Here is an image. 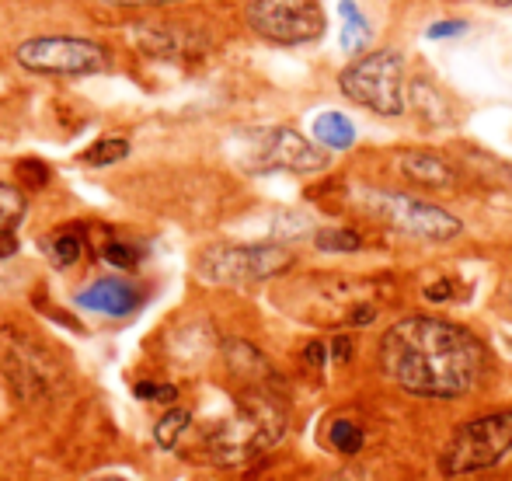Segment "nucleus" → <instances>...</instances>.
Listing matches in <instances>:
<instances>
[{
	"label": "nucleus",
	"instance_id": "obj_21",
	"mask_svg": "<svg viewBox=\"0 0 512 481\" xmlns=\"http://www.w3.org/2000/svg\"><path fill=\"white\" fill-rule=\"evenodd\" d=\"M18 175L25 178L32 189H39V185L49 182V168L42 161H18Z\"/></svg>",
	"mask_w": 512,
	"mask_h": 481
},
{
	"label": "nucleus",
	"instance_id": "obj_6",
	"mask_svg": "<svg viewBox=\"0 0 512 481\" xmlns=\"http://www.w3.org/2000/svg\"><path fill=\"white\" fill-rule=\"evenodd\" d=\"M14 60L32 74L53 77H84L108 67L105 46L91 39H77V35H35L14 49Z\"/></svg>",
	"mask_w": 512,
	"mask_h": 481
},
{
	"label": "nucleus",
	"instance_id": "obj_8",
	"mask_svg": "<svg viewBox=\"0 0 512 481\" xmlns=\"http://www.w3.org/2000/svg\"><path fill=\"white\" fill-rule=\"evenodd\" d=\"M244 14L251 32L276 46L314 42L324 32V11L317 0H248Z\"/></svg>",
	"mask_w": 512,
	"mask_h": 481
},
{
	"label": "nucleus",
	"instance_id": "obj_26",
	"mask_svg": "<svg viewBox=\"0 0 512 481\" xmlns=\"http://www.w3.org/2000/svg\"><path fill=\"white\" fill-rule=\"evenodd\" d=\"M495 4H502V7H506V4H512V0H495Z\"/></svg>",
	"mask_w": 512,
	"mask_h": 481
},
{
	"label": "nucleus",
	"instance_id": "obj_15",
	"mask_svg": "<svg viewBox=\"0 0 512 481\" xmlns=\"http://www.w3.org/2000/svg\"><path fill=\"white\" fill-rule=\"evenodd\" d=\"M328 447L345 457L359 454V450H363V429H359L352 419H335L328 426Z\"/></svg>",
	"mask_w": 512,
	"mask_h": 481
},
{
	"label": "nucleus",
	"instance_id": "obj_20",
	"mask_svg": "<svg viewBox=\"0 0 512 481\" xmlns=\"http://www.w3.org/2000/svg\"><path fill=\"white\" fill-rule=\"evenodd\" d=\"M102 258H105V262H112V265H122V269L136 265V251L129 248V244H119V241L105 244V248H102Z\"/></svg>",
	"mask_w": 512,
	"mask_h": 481
},
{
	"label": "nucleus",
	"instance_id": "obj_11",
	"mask_svg": "<svg viewBox=\"0 0 512 481\" xmlns=\"http://www.w3.org/2000/svg\"><path fill=\"white\" fill-rule=\"evenodd\" d=\"M77 304L88 307V311L122 318V314L136 311V304H140V293H136L126 279H98V283H91L88 290L77 293Z\"/></svg>",
	"mask_w": 512,
	"mask_h": 481
},
{
	"label": "nucleus",
	"instance_id": "obj_13",
	"mask_svg": "<svg viewBox=\"0 0 512 481\" xmlns=\"http://www.w3.org/2000/svg\"><path fill=\"white\" fill-rule=\"evenodd\" d=\"M314 140L328 150H349L356 143V126L342 112H321L314 119Z\"/></svg>",
	"mask_w": 512,
	"mask_h": 481
},
{
	"label": "nucleus",
	"instance_id": "obj_23",
	"mask_svg": "<svg viewBox=\"0 0 512 481\" xmlns=\"http://www.w3.org/2000/svg\"><path fill=\"white\" fill-rule=\"evenodd\" d=\"M102 4H119V7H143V4H171V0H102Z\"/></svg>",
	"mask_w": 512,
	"mask_h": 481
},
{
	"label": "nucleus",
	"instance_id": "obj_4",
	"mask_svg": "<svg viewBox=\"0 0 512 481\" xmlns=\"http://www.w3.org/2000/svg\"><path fill=\"white\" fill-rule=\"evenodd\" d=\"M338 88L349 102L377 116H401L405 112V60L394 49H377L345 67Z\"/></svg>",
	"mask_w": 512,
	"mask_h": 481
},
{
	"label": "nucleus",
	"instance_id": "obj_5",
	"mask_svg": "<svg viewBox=\"0 0 512 481\" xmlns=\"http://www.w3.org/2000/svg\"><path fill=\"white\" fill-rule=\"evenodd\" d=\"M293 265V251L283 244H213L196 258L199 279L213 286H248L283 276Z\"/></svg>",
	"mask_w": 512,
	"mask_h": 481
},
{
	"label": "nucleus",
	"instance_id": "obj_2",
	"mask_svg": "<svg viewBox=\"0 0 512 481\" xmlns=\"http://www.w3.org/2000/svg\"><path fill=\"white\" fill-rule=\"evenodd\" d=\"M286 433V408L276 394L269 391H248L237 398L234 412L227 419L213 422V429L206 433L203 450L213 464H244L251 457H258L262 450L276 447Z\"/></svg>",
	"mask_w": 512,
	"mask_h": 481
},
{
	"label": "nucleus",
	"instance_id": "obj_10",
	"mask_svg": "<svg viewBox=\"0 0 512 481\" xmlns=\"http://www.w3.org/2000/svg\"><path fill=\"white\" fill-rule=\"evenodd\" d=\"M394 168L415 185H425V189H446L453 185V164L446 161L436 150H398L394 154Z\"/></svg>",
	"mask_w": 512,
	"mask_h": 481
},
{
	"label": "nucleus",
	"instance_id": "obj_24",
	"mask_svg": "<svg viewBox=\"0 0 512 481\" xmlns=\"http://www.w3.org/2000/svg\"><path fill=\"white\" fill-rule=\"evenodd\" d=\"M95 481H126V478H119V475H105V478H95Z\"/></svg>",
	"mask_w": 512,
	"mask_h": 481
},
{
	"label": "nucleus",
	"instance_id": "obj_1",
	"mask_svg": "<svg viewBox=\"0 0 512 481\" xmlns=\"http://www.w3.org/2000/svg\"><path fill=\"white\" fill-rule=\"evenodd\" d=\"M380 370L415 398H464L485 373V346L443 318H401L380 339Z\"/></svg>",
	"mask_w": 512,
	"mask_h": 481
},
{
	"label": "nucleus",
	"instance_id": "obj_22",
	"mask_svg": "<svg viewBox=\"0 0 512 481\" xmlns=\"http://www.w3.org/2000/svg\"><path fill=\"white\" fill-rule=\"evenodd\" d=\"M464 21H436V25H429V39H450V35H460L464 32Z\"/></svg>",
	"mask_w": 512,
	"mask_h": 481
},
{
	"label": "nucleus",
	"instance_id": "obj_3",
	"mask_svg": "<svg viewBox=\"0 0 512 481\" xmlns=\"http://www.w3.org/2000/svg\"><path fill=\"white\" fill-rule=\"evenodd\" d=\"M509 454H512V408L464 422L446 440L443 454H439V468L450 478H464L495 468Z\"/></svg>",
	"mask_w": 512,
	"mask_h": 481
},
{
	"label": "nucleus",
	"instance_id": "obj_12",
	"mask_svg": "<svg viewBox=\"0 0 512 481\" xmlns=\"http://www.w3.org/2000/svg\"><path fill=\"white\" fill-rule=\"evenodd\" d=\"M338 14H342V49L345 53H363L366 46H370V18H366L363 11H359L356 0H342L338 4Z\"/></svg>",
	"mask_w": 512,
	"mask_h": 481
},
{
	"label": "nucleus",
	"instance_id": "obj_16",
	"mask_svg": "<svg viewBox=\"0 0 512 481\" xmlns=\"http://www.w3.org/2000/svg\"><path fill=\"white\" fill-rule=\"evenodd\" d=\"M192 426V415L185 412V408H175V412H168L161 422L154 426V440L161 443L164 450H175L178 440L185 436V429Z\"/></svg>",
	"mask_w": 512,
	"mask_h": 481
},
{
	"label": "nucleus",
	"instance_id": "obj_14",
	"mask_svg": "<svg viewBox=\"0 0 512 481\" xmlns=\"http://www.w3.org/2000/svg\"><path fill=\"white\" fill-rule=\"evenodd\" d=\"M122 157H129V140H122V136H105V140H95L88 150H84L81 164L105 168V164H119Z\"/></svg>",
	"mask_w": 512,
	"mask_h": 481
},
{
	"label": "nucleus",
	"instance_id": "obj_18",
	"mask_svg": "<svg viewBox=\"0 0 512 481\" xmlns=\"http://www.w3.org/2000/svg\"><path fill=\"white\" fill-rule=\"evenodd\" d=\"M49 255H53V262L60 265V269H67V265H74L77 258H81L84 251V238L81 231H74V227H67V231H60L53 241H49Z\"/></svg>",
	"mask_w": 512,
	"mask_h": 481
},
{
	"label": "nucleus",
	"instance_id": "obj_9",
	"mask_svg": "<svg viewBox=\"0 0 512 481\" xmlns=\"http://www.w3.org/2000/svg\"><path fill=\"white\" fill-rule=\"evenodd\" d=\"M251 168L258 171H293V175H314L328 168V150L310 143L290 126L262 129L251 143Z\"/></svg>",
	"mask_w": 512,
	"mask_h": 481
},
{
	"label": "nucleus",
	"instance_id": "obj_19",
	"mask_svg": "<svg viewBox=\"0 0 512 481\" xmlns=\"http://www.w3.org/2000/svg\"><path fill=\"white\" fill-rule=\"evenodd\" d=\"M314 244L321 251H356L363 238L356 231H349V227H324V231H317Z\"/></svg>",
	"mask_w": 512,
	"mask_h": 481
},
{
	"label": "nucleus",
	"instance_id": "obj_7",
	"mask_svg": "<svg viewBox=\"0 0 512 481\" xmlns=\"http://www.w3.org/2000/svg\"><path fill=\"white\" fill-rule=\"evenodd\" d=\"M366 210L373 217H380L384 224L398 227V231L411 234V238H425V241H453L464 224H460L453 213H446L443 206L425 203V199H411L401 192H384V189H370L363 196Z\"/></svg>",
	"mask_w": 512,
	"mask_h": 481
},
{
	"label": "nucleus",
	"instance_id": "obj_17",
	"mask_svg": "<svg viewBox=\"0 0 512 481\" xmlns=\"http://www.w3.org/2000/svg\"><path fill=\"white\" fill-rule=\"evenodd\" d=\"M25 210H28L25 192L14 189V185H7V182H0V234L11 231V227L25 217Z\"/></svg>",
	"mask_w": 512,
	"mask_h": 481
},
{
	"label": "nucleus",
	"instance_id": "obj_25",
	"mask_svg": "<svg viewBox=\"0 0 512 481\" xmlns=\"http://www.w3.org/2000/svg\"><path fill=\"white\" fill-rule=\"evenodd\" d=\"M506 300H509V307H512V283L506 286Z\"/></svg>",
	"mask_w": 512,
	"mask_h": 481
}]
</instances>
